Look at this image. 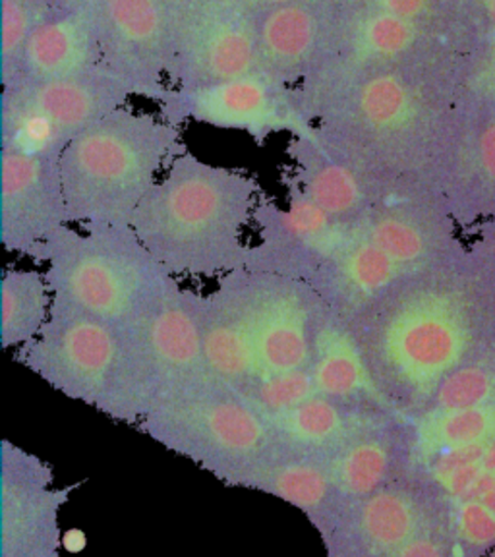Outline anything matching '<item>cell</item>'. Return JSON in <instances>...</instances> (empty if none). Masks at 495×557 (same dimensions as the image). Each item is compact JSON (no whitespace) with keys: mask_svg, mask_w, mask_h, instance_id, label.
<instances>
[{"mask_svg":"<svg viewBox=\"0 0 495 557\" xmlns=\"http://www.w3.org/2000/svg\"><path fill=\"white\" fill-rule=\"evenodd\" d=\"M156 104L157 113L176 126L198 122L218 131L244 132L260 146L277 134L322 138L300 89L260 72L198 89L169 87Z\"/></svg>","mask_w":495,"mask_h":557,"instance_id":"obj_8","label":"cell"},{"mask_svg":"<svg viewBox=\"0 0 495 557\" xmlns=\"http://www.w3.org/2000/svg\"><path fill=\"white\" fill-rule=\"evenodd\" d=\"M360 522L366 540L392 556L430 527L426 511L417 497L395 487H382L366 497Z\"/></svg>","mask_w":495,"mask_h":557,"instance_id":"obj_21","label":"cell"},{"mask_svg":"<svg viewBox=\"0 0 495 557\" xmlns=\"http://www.w3.org/2000/svg\"><path fill=\"white\" fill-rule=\"evenodd\" d=\"M240 393L268 420L288 412L313 395H318L310 370L263 375Z\"/></svg>","mask_w":495,"mask_h":557,"instance_id":"obj_28","label":"cell"},{"mask_svg":"<svg viewBox=\"0 0 495 557\" xmlns=\"http://www.w3.org/2000/svg\"><path fill=\"white\" fill-rule=\"evenodd\" d=\"M325 465L333 486L339 492L352 497H370L389 479L392 445L374 432H355Z\"/></svg>","mask_w":495,"mask_h":557,"instance_id":"obj_20","label":"cell"},{"mask_svg":"<svg viewBox=\"0 0 495 557\" xmlns=\"http://www.w3.org/2000/svg\"><path fill=\"white\" fill-rule=\"evenodd\" d=\"M279 447L306 457L325 455L330 459L350 435V420L337 400L313 395L288 412L268 420Z\"/></svg>","mask_w":495,"mask_h":557,"instance_id":"obj_19","label":"cell"},{"mask_svg":"<svg viewBox=\"0 0 495 557\" xmlns=\"http://www.w3.org/2000/svg\"><path fill=\"white\" fill-rule=\"evenodd\" d=\"M487 557H495V548L492 549V552H490V556H487Z\"/></svg>","mask_w":495,"mask_h":557,"instance_id":"obj_35","label":"cell"},{"mask_svg":"<svg viewBox=\"0 0 495 557\" xmlns=\"http://www.w3.org/2000/svg\"><path fill=\"white\" fill-rule=\"evenodd\" d=\"M290 176L306 196L341 223H357L372 208L370 186L357 166L330 148L325 139L293 138Z\"/></svg>","mask_w":495,"mask_h":557,"instance_id":"obj_16","label":"cell"},{"mask_svg":"<svg viewBox=\"0 0 495 557\" xmlns=\"http://www.w3.org/2000/svg\"><path fill=\"white\" fill-rule=\"evenodd\" d=\"M487 12H490V17L494 20L495 24V0H487Z\"/></svg>","mask_w":495,"mask_h":557,"instance_id":"obj_34","label":"cell"},{"mask_svg":"<svg viewBox=\"0 0 495 557\" xmlns=\"http://www.w3.org/2000/svg\"><path fill=\"white\" fill-rule=\"evenodd\" d=\"M194 0H97V32L104 69L134 96L157 103L169 89L166 72Z\"/></svg>","mask_w":495,"mask_h":557,"instance_id":"obj_9","label":"cell"},{"mask_svg":"<svg viewBox=\"0 0 495 557\" xmlns=\"http://www.w3.org/2000/svg\"><path fill=\"white\" fill-rule=\"evenodd\" d=\"M263 198L253 174L213 165L184 149L132 215L131 226L173 277L221 278L243 268Z\"/></svg>","mask_w":495,"mask_h":557,"instance_id":"obj_1","label":"cell"},{"mask_svg":"<svg viewBox=\"0 0 495 557\" xmlns=\"http://www.w3.org/2000/svg\"><path fill=\"white\" fill-rule=\"evenodd\" d=\"M134 91L113 72L94 70L72 78L51 79L39 84L2 87L0 111L32 113L49 122L62 141L87 131L124 104H131Z\"/></svg>","mask_w":495,"mask_h":557,"instance_id":"obj_12","label":"cell"},{"mask_svg":"<svg viewBox=\"0 0 495 557\" xmlns=\"http://www.w3.org/2000/svg\"><path fill=\"white\" fill-rule=\"evenodd\" d=\"M70 223L59 157L0 149V244L29 258L39 244Z\"/></svg>","mask_w":495,"mask_h":557,"instance_id":"obj_11","label":"cell"},{"mask_svg":"<svg viewBox=\"0 0 495 557\" xmlns=\"http://www.w3.org/2000/svg\"><path fill=\"white\" fill-rule=\"evenodd\" d=\"M51 285L45 271L7 265L0 275V345L26 347L37 339L52 315Z\"/></svg>","mask_w":495,"mask_h":557,"instance_id":"obj_18","label":"cell"},{"mask_svg":"<svg viewBox=\"0 0 495 557\" xmlns=\"http://www.w3.org/2000/svg\"><path fill=\"white\" fill-rule=\"evenodd\" d=\"M52 7L57 10H82V9H94L97 0H49Z\"/></svg>","mask_w":495,"mask_h":557,"instance_id":"obj_33","label":"cell"},{"mask_svg":"<svg viewBox=\"0 0 495 557\" xmlns=\"http://www.w3.org/2000/svg\"><path fill=\"white\" fill-rule=\"evenodd\" d=\"M208 298L250 348L258 377L310 370L331 310L308 283L273 271L238 268L219 278Z\"/></svg>","mask_w":495,"mask_h":557,"instance_id":"obj_6","label":"cell"},{"mask_svg":"<svg viewBox=\"0 0 495 557\" xmlns=\"http://www.w3.org/2000/svg\"><path fill=\"white\" fill-rule=\"evenodd\" d=\"M407 278L348 323L374 380L378 375L412 397L432 399L445 375L462 364L467 333L451 296L412 287Z\"/></svg>","mask_w":495,"mask_h":557,"instance_id":"obj_5","label":"cell"},{"mask_svg":"<svg viewBox=\"0 0 495 557\" xmlns=\"http://www.w3.org/2000/svg\"><path fill=\"white\" fill-rule=\"evenodd\" d=\"M49 0H0V82L16 78L29 37L45 20L59 14Z\"/></svg>","mask_w":495,"mask_h":557,"instance_id":"obj_25","label":"cell"},{"mask_svg":"<svg viewBox=\"0 0 495 557\" xmlns=\"http://www.w3.org/2000/svg\"><path fill=\"white\" fill-rule=\"evenodd\" d=\"M201 302V293L176 283L165 300L136 325L156 374L159 400L211 377L206 362Z\"/></svg>","mask_w":495,"mask_h":557,"instance_id":"obj_13","label":"cell"},{"mask_svg":"<svg viewBox=\"0 0 495 557\" xmlns=\"http://www.w3.org/2000/svg\"><path fill=\"white\" fill-rule=\"evenodd\" d=\"M148 418L149 430L161 442L200 459L246 469L250 479L279 449L268 418L213 375L166 395Z\"/></svg>","mask_w":495,"mask_h":557,"instance_id":"obj_7","label":"cell"},{"mask_svg":"<svg viewBox=\"0 0 495 557\" xmlns=\"http://www.w3.org/2000/svg\"><path fill=\"white\" fill-rule=\"evenodd\" d=\"M17 360L74 399L111 412H146L159 400L153 368L136 327L52 313Z\"/></svg>","mask_w":495,"mask_h":557,"instance_id":"obj_4","label":"cell"},{"mask_svg":"<svg viewBox=\"0 0 495 557\" xmlns=\"http://www.w3.org/2000/svg\"><path fill=\"white\" fill-rule=\"evenodd\" d=\"M447 515L453 557H487L495 548V511L479 499H457Z\"/></svg>","mask_w":495,"mask_h":557,"instance_id":"obj_26","label":"cell"},{"mask_svg":"<svg viewBox=\"0 0 495 557\" xmlns=\"http://www.w3.org/2000/svg\"><path fill=\"white\" fill-rule=\"evenodd\" d=\"M252 480L300 509L320 507L335 487L327 465L313 457H296L287 461L270 459Z\"/></svg>","mask_w":495,"mask_h":557,"instance_id":"obj_24","label":"cell"},{"mask_svg":"<svg viewBox=\"0 0 495 557\" xmlns=\"http://www.w3.org/2000/svg\"><path fill=\"white\" fill-rule=\"evenodd\" d=\"M258 16L231 0H194L174 47L166 84L198 89L256 72Z\"/></svg>","mask_w":495,"mask_h":557,"instance_id":"obj_10","label":"cell"},{"mask_svg":"<svg viewBox=\"0 0 495 557\" xmlns=\"http://www.w3.org/2000/svg\"><path fill=\"white\" fill-rule=\"evenodd\" d=\"M315 393L347 405L375 392V380L355 331L347 320L330 312L318 335L310 366Z\"/></svg>","mask_w":495,"mask_h":557,"instance_id":"obj_17","label":"cell"},{"mask_svg":"<svg viewBox=\"0 0 495 557\" xmlns=\"http://www.w3.org/2000/svg\"><path fill=\"white\" fill-rule=\"evenodd\" d=\"M358 233L382 248L407 275H414L430 252L424 231L400 209L374 201L357 221Z\"/></svg>","mask_w":495,"mask_h":557,"instance_id":"obj_22","label":"cell"},{"mask_svg":"<svg viewBox=\"0 0 495 557\" xmlns=\"http://www.w3.org/2000/svg\"><path fill=\"white\" fill-rule=\"evenodd\" d=\"M495 400V374L479 364H461L437 385L430 410L453 412L474 409Z\"/></svg>","mask_w":495,"mask_h":557,"instance_id":"obj_27","label":"cell"},{"mask_svg":"<svg viewBox=\"0 0 495 557\" xmlns=\"http://www.w3.org/2000/svg\"><path fill=\"white\" fill-rule=\"evenodd\" d=\"M104 69L94 9L64 10L45 20L27 41L16 78L2 87L72 78Z\"/></svg>","mask_w":495,"mask_h":557,"instance_id":"obj_15","label":"cell"},{"mask_svg":"<svg viewBox=\"0 0 495 557\" xmlns=\"http://www.w3.org/2000/svg\"><path fill=\"white\" fill-rule=\"evenodd\" d=\"M495 440V400L474 409L428 412L418 428V447L432 461L442 453Z\"/></svg>","mask_w":495,"mask_h":557,"instance_id":"obj_23","label":"cell"},{"mask_svg":"<svg viewBox=\"0 0 495 557\" xmlns=\"http://www.w3.org/2000/svg\"><path fill=\"white\" fill-rule=\"evenodd\" d=\"M44 265L52 313L136 327L181 283L131 225H66L29 256Z\"/></svg>","mask_w":495,"mask_h":557,"instance_id":"obj_2","label":"cell"},{"mask_svg":"<svg viewBox=\"0 0 495 557\" xmlns=\"http://www.w3.org/2000/svg\"><path fill=\"white\" fill-rule=\"evenodd\" d=\"M480 157H482V165L486 169V173L495 178V124L490 126L480 139Z\"/></svg>","mask_w":495,"mask_h":557,"instance_id":"obj_32","label":"cell"},{"mask_svg":"<svg viewBox=\"0 0 495 557\" xmlns=\"http://www.w3.org/2000/svg\"><path fill=\"white\" fill-rule=\"evenodd\" d=\"M362 9L380 10L393 16L417 22L430 10L432 0H358Z\"/></svg>","mask_w":495,"mask_h":557,"instance_id":"obj_30","label":"cell"},{"mask_svg":"<svg viewBox=\"0 0 495 557\" xmlns=\"http://www.w3.org/2000/svg\"><path fill=\"white\" fill-rule=\"evenodd\" d=\"M325 0H298L258 16L256 72L285 86H305L331 39Z\"/></svg>","mask_w":495,"mask_h":557,"instance_id":"obj_14","label":"cell"},{"mask_svg":"<svg viewBox=\"0 0 495 557\" xmlns=\"http://www.w3.org/2000/svg\"><path fill=\"white\" fill-rule=\"evenodd\" d=\"M186 144L183 126L124 104L70 139L59 157L72 225H131Z\"/></svg>","mask_w":495,"mask_h":557,"instance_id":"obj_3","label":"cell"},{"mask_svg":"<svg viewBox=\"0 0 495 557\" xmlns=\"http://www.w3.org/2000/svg\"><path fill=\"white\" fill-rule=\"evenodd\" d=\"M236 7L248 10L253 16H261L270 10L281 9V7H287V4H295L298 0H231Z\"/></svg>","mask_w":495,"mask_h":557,"instance_id":"obj_31","label":"cell"},{"mask_svg":"<svg viewBox=\"0 0 495 557\" xmlns=\"http://www.w3.org/2000/svg\"><path fill=\"white\" fill-rule=\"evenodd\" d=\"M393 557H453V552L445 529L430 524Z\"/></svg>","mask_w":495,"mask_h":557,"instance_id":"obj_29","label":"cell"}]
</instances>
